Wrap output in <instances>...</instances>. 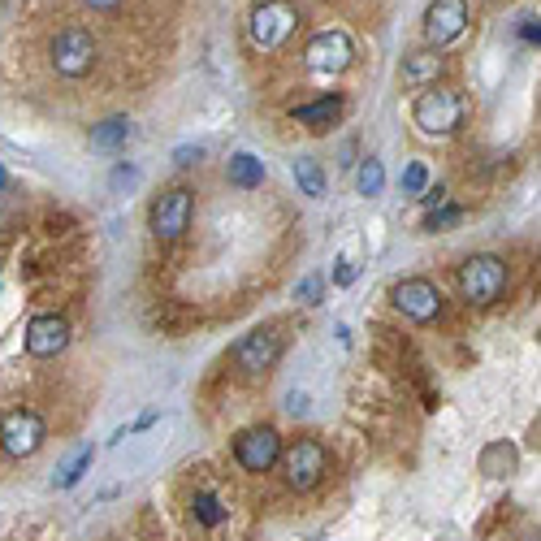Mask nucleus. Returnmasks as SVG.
<instances>
[{"label": "nucleus", "instance_id": "obj_9", "mask_svg": "<svg viewBox=\"0 0 541 541\" xmlns=\"http://www.w3.org/2000/svg\"><path fill=\"white\" fill-rule=\"evenodd\" d=\"M390 299H394V308L416 325H429L442 316V290L433 286L429 277H403V282L390 290Z\"/></svg>", "mask_w": 541, "mask_h": 541}, {"label": "nucleus", "instance_id": "obj_18", "mask_svg": "<svg viewBox=\"0 0 541 541\" xmlns=\"http://www.w3.org/2000/svg\"><path fill=\"white\" fill-rule=\"evenodd\" d=\"M91 459H96V446H78V451L61 464V472H57V481H52V485H57V490H74V485L87 477Z\"/></svg>", "mask_w": 541, "mask_h": 541}, {"label": "nucleus", "instance_id": "obj_14", "mask_svg": "<svg viewBox=\"0 0 541 541\" xmlns=\"http://www.w3.org/2000/svg\"><path fill=\"white\" fill-rule=\"evenodd\" d=\"M290 117H295L299 126L316 130V135H325V130L342 117V96H321V100H312V104H295Z\"/></svg>", "mask_w": 541, "mask_h": 541}, {"label": "nucleus", "instance_id": "obj_16", "mask_svg": "<svg viewBox=\"0 0 541 541\" xmlns=\"http://www.w3.org/2000/svg\"><path fill=\"white\" fill-rule=\"evenodd\" d=\"M226 174H230L234 187L252 191V187H260V182H265V161H256L252 152H234L230 165H226Z\"/></svg>", "mask_w": 541, "mask_h": 541}, {"label": "nucleus", "instance_id": "obj_23", "mask_svg": "<svg viewBox=\"0 0 541 541\" xmlns=\"http://www.w3.org/2000/svg\"><path fill=\"white\" fill-rule=\"evenodd\" d=\"M403 191H407V195H425V191H429V169L420 165V161L403 169Z\"/></svg>", "mask_w": 541, "mask_h": 541}, {"label": "nucleus", "instance_id": "obj_11", "mask_svg": "<svg viewBox=\"0 0 541 541\" xmlns=\"http://www.w3.org/2000/svg\"><path fill=\"white\" fill-rule=\"evenodd\" d=\"M277 355H282V334H277L273 325H260L234 347V364H239L243 377H260L277 364Z\"/></svg>", "mask_w": 541, "mask_h": 541}, {"label": "nucleus", "instance_id": "obj_20", "mask_svg": "<svg viewBox=\"0 0 541 541\" xmlns=\"http://www.w3.org/2000/svg\"><path fill=\"white\" fill-rule=\"evenodd\" d=\"M191 516H195V520H200V524H204V529H221V524H226V516H230V511H226V507H221V498H217V494H208V490H200V494H195V498H191Z\"/></svg>", "mask_w": 541, "mask_h": 541}, {"label": "nucleus", "instance_id": "obj_30", "mask_svg": "<svg viewBox=\"0 0 541 541\" xmlns=\"http://www.w3.org/2000/svg\"><path fill=\"white\" fill-rule=\"evenodd\" d=\"M83 5H91V9H100V13H109V9H117L122 0H83Z\"/></svg>", "mask_w": 541, "mask_h": 541}, {"label": "nucleus", "instance_id": "obj_32", "mask_svg": "<svg viewBox=\"0 0 541 541\" xmlns=\"http://www.w3.org/2000/svg\"><path fill=\"white\" fill-rule=\"evenodd\" d=\"M524 541H541V533H533V537H524Z\"/></svg>", "mask_w": 541, "mask_h": 541}, {"label": "nucleus", "instance_id": "obj_24", "mask_svg": "<svg viewBox=\"0 0 541 541\" xmlns=\"http://www.w3.org/2000/svg\"><path fill=\"white\" fill-rule=\"evenodd\" d=\"M321 290H325V282H321L316 273H308V277H303V282L295 286V299L308 303V308H316V303H321Z\"/></svg>", "mask_w": 541, "mask_h": 541}, {"label": "nucleus", "instance_id": "obj_12", "mask_svg": "<svg viewBox=\"0 0 541 541\" xmlns=\"http://www.w3.org/2000/svg\"><path fill=\"white\" fill-rule=\"evenodd\" d=\"M468 26V5L464 0H433L425 13V44L429 48H446L451 39L464 35Z\"/></svg>", "mask_w": 541, "mask_h": 541}, {"label": "nucleus", "instance_id": "obj_5", "mask_svg": "<svg viewBox=\"0 0 541 541\" xmlns=\"http://www.w3.org/2000/svg\"><path fill=\"white\" fill-rule=\"evenodd\" d=\"M191 213H195V191L191 187H169L165 195L152 200V213H148L152 234L161 243H178L191 226Z\"/></svg>", "mask_w": 541, "mask_h": 541}, {"label": "nucleus", "instance_id": "obj_17", "mask_svg": "<svg viewBox=\"0 0 541 541\" xmlns=\"http://www.w3.org/2000/svg\"><path fill=\"white\" fill-rule=\"evenodd\" d=\"M126 139H130V117H109V122L91 126V148H100V152L126 148Z\"/></svg>", "mask_w": 541, "mask_h": 541}, {"label": "nucleus", "instance_id": "obj_13", "mask_svg": "<svg viewBox=\"0 0 541 541\" xmlns=\"http://www.w3.org/2000/svg\"><path fill=\"white\" fill-rule=\"evenodd\" d=\"M65 347H70V321H65V316L44 312L26 325V351H31L35 360H52V355H61Z\"/></svg>", "mask_w": 541, "mask_h": 541}, {"label": "nucleus", "instance_id": "obj_15", "mask_svg": "<svg viewBox=\"0 0 541 541\" xmlns=\"http://www.w3.org/2000/svg\"><path fill=\"white\" fill-rule=\"evenodd\" d=\"M438 74H442L438 52H412V57L403 61V83L407 87H438Z\"/></svg>", "mask_w": 541, "mask_h": 541}, {"label": "nucleus", "instance_id": "obj_1", "mask_svg": "<svg viewBox=\"0 0 541 541\" xmlns=\"http://www.w3.org/2000/svg\"><path fill=\"white\" fill-rule=\"evenodd\" d=\"M412 122L433 139H446L464 126V100L451 87H425L412 104Z\"/></svg>", "mask_w": 541, "mask_h": 541}, {"label": "nucleus", "instance_id": "obj_27", "mask_svg": "<svg viewBox=\"0 0 541 541\" xmlns=\"http://www.w3.org/2000/svg\"><path fill=\"white\" fill-rule=\"evenodd\" d=\"M334 282H338V286H351V282H355V265H351V260H338Z\"/></svg>", "mask_w": 541, "mask_h": 541}, {"label": "nucleus", "instance_id": "obj_7", "mask_svg": "<svg viewBox=\"0 0 541 541\" xmlns=\"http://www.w3.org/2000/svg\"><path fill=\"white\" fill-rule=\"evenodd\" d=\"M91 65H96V39L83 26H65L52 39V70L61 78H83L91 74Z\"/></svg>", "mask_w": 541, "mask_h": 541}, {"label": "nucleus", "instance_id": "obj_29", "mask_svg": "<svg viewBox=\"0 0 541 541\" xmlns=\"http://www.w3.org/2000/svg\"><path fill=\"white\" fill-rule=\"evenodd\" d=\"M520 35L533 39V44H541V26H537V22H520Z\"/></svg>", "mask_w": 541, "mask_h": 541}, {"label": "nucleus", "instance_id": "obj_19", "mask_svg": "<svg viewBox=\"0 0 541 541\" xmlns=\"http://www.w3.org/2000/svg\"><path fill=\"white\" fill-rule=\"evenodd\" d=\"M290 174H295L299 191L308 195V200H321V195H325V169H321V161H312V156H299Z\"/></svg>", "mask_w": 541, "mask_h": 541}, {"label": "nucleus", "instance_id": "obj_8", "mask_svg": "<svg viewBox=\"0 0 541 541\" xmlns=\"http://www.w3.org/2000/svg\"><path fill=\"white\" fill-rule=\"evenodd\" d=\"M282 438H277V429L273 425H256V429H243L239 438H234V459H239V468L243 472H269L282 464Z\"/></svg>", "mask_w": 541, "mask_h": 541}, {"label": "nucleus", "instance_id": "obj_10", "mask_svg": "<svg viewBox=\"0 0 541 541\" xmlns=\"http://www.w3.org/2000/svg\"><path fill=\"white\" fill-rule=\"evenodd\" d=\"M303 61L312 74H342L355 61V44L347 31H316L303 48Z\"/></svg>", "mask_w": 541, "mask_h": 541}, {"label": "nucleus", "instance_id": "obj_6", "mask_svg": "<svg viewBox=\"0 0 541 541\" xmlns=\"http://www.w3.org/2000/svg\"><path fill=\"white\" fill-rule=\"evenodd\" d=\"M247 26H252L256 48L277 52L290 35H295V26H299V9L290 5V0H260V5L252 9V22H247Z\"/></svg>", "mask_w": 541, "mask_h": 541}, {"label": "nucleus", "instance_id": "obj_25", "mask_svg": "<svg viewBox=\"0 0 541 541\" xmlns=\"http://www.w3.org/2000/svg\"><path fill=\"white\" fill-rule=\"evenodd\" d=\"M459 217H464V213H459V208L442 204V208H433V213H429V230H446V226H455Z\"/></svg>", "mask_w": 541, "mask_h": 541}, {"label": "nucleus", "instance_id": "obj_3", "mask_svg": "<svg viewBox=\"0 0 541 541\" xmlns=\"http://www.w3.org/2000/svg\"><path fill=\"white\" fill-rule=\"evenodd\" d=\"M48 442V425L35 407H9L0 416V451L9 459H31Z\"/></svg>", "mask_w": 541, "mask_h": 541}, {"label": "nucleus", "instance_id": "obj_21", "mask_svg": "<svg viewBox=\"0 0 541 541\" xmlns=\"http://www.w3.org/2000/svg\"><path fill=\"white\" fill-rule=\"evenodd\" d=\"M511 468H516V446H507V442L485 446V455H481V472H485V477H507Z\"/></svg>", "mask_w": 541, "mask_h": 541}, {"label": "nucleus", "instance_id": "obj_4", "mask_svg": "<svg viewBox=\"0 0 541 541\" xmlns=\"http://www.w3.org/2000/svg\"><path fill=\"white\" fill-rule=\"evenodd\" d=\"M459 290H464L468 303L490 308V303L503 299V290H507V265L498 256H468L464 265H459Z\"/></svg>", "mask_w": 541, "mask_h": 541}, {"label": "nucleus", "instance_id": "obj_28", "mask_svg": "<svg viewBox=\"0 0 541 541\" xmlns=\"http://www.w3.org/2000/svg\"><path fill=\"white\" fill-rule=\"evenodd\" d=\"M442 204H446V191L442 187H429L425 191V208H442Z\"/></svg>", "mask_w": 541, "mask_h": 541}, {"label": "nucleus", "instance_id": "obj_22", "mask_svg": "<svg viewBox=\"0 0 541 541\" xmlns=\"http://www.w3.org/2000/svg\"><path fill=\"white\" fill-rule=\"evenodd\" d=\"M381 187H386V169H381V161L368 156V161H360V169H355V191L373 200V195H381Z\"/></svg>", "mask_w": 541, "mask_h": 541}, {"label": "nucleus", "instance_id": "obj_31", "mask_svg": "<svg viewBox=\"0 0 541 541\" xmlns=\"http://www.w3.org/2000/svg\"><path fill=\"white\" fill-rule=\"evenodd\" d=\"M5 182H9V178H5V169H0V187H5Z\"/></svg>", "mask_w": 541, "mask_h": 541}, {"label": "nucleus", "instance_id": "obj_26", "mask_svg": "<svg viewBox=\"0 0 541 541\" xmlns=\"http://www.w3.org/2000/svg\"><path fill=\"white\" fill-rule=\"evenodd\" d=\"M174 161H178V165H195V161H204V148H191V143H187V148L174 152Z\"/></svg>", "mask_w": 541, "mask_h": 541}, {"label": "nucleus", "instance_id": "obj_2", "mask_svg": "<svg viewBox=\"0 0 541 541\" xmlns=\"http://www.w3.org/2000/svg\"><path fill=\"white\" fill-rule=\"evenodd\" d=\"M282 477H286V485L290 490H299V494H308V490H316V485L325 481V472H329V451L316 438H295L282 451Z\"/></svg>", "mask_w": 541, "mask_h": 541}]
</instances>
